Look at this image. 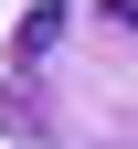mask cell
Listing matches in <instances>:
<instances>
[{
    "instance_id": "1",
    "label": "cell",
    "mask_w": 138,
    "mask_h": 149,
    "mask_svg": "<svg viewBox=\"0 0 138 149\" xmlns=\"http://www.w3.org/2000/svg\"><path fill=\"white\" fill-rule=\"evenodd\" d=\"M53 32H64V11H53V0H43V11H32V22H21V64H43V53H53Z\"/></svg>"
}]
</instances>
